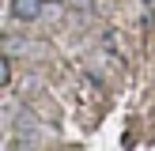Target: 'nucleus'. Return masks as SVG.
I'll return each instance as SVG.
<instances>
[{
	"instance_id": "1",
	"label": "nucleus",
	"mask_w": 155,
	"mask_h": 151,
	"mask_svg": "<svg viewBox=\"0 0 155 151\" xmlns=\"http://www.w3.org/2000/svg\"><path fill=\"white\" fill-rule=\"evenodd\" d=\"M42 4H45V0H12V15H15V19H34Z\"/></svg>"
},
{
	"instance_id": "2",
	"label": "nucleus",
	"mask_w": 155,
	"mask_h": 151,
	"mask_svg": "<svg viewBox=\"0 0 155 151\" xmlns=\"http://www.w3.org/2000/svg\"><path fill=\"white\" fill-rule=\"evenodd\" d=\"M4 83H8V60L0 57V87H4Z\"/></svg>"
}]
</instances>
